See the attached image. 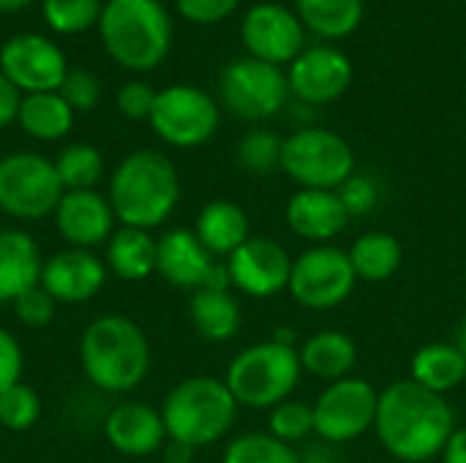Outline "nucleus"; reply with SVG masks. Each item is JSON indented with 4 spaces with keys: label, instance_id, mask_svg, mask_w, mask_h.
Instances as JSON below:
<instances>
[{
    "label": "nucleus",
    "instance_id": "nucleus-1",
    "mask_svg": "<svg viewBox=\"0 0 466 463\" xmlns=\"http://www.w3.org/2000/svg\"><path fill=\"white\" fill-rule=\"evenodd\" d=\"M374 431L396 461L426 463L442 456L456 431L453 409L445 396H437L412 379H401L380 393Z\"/></svg>",
    "mask_w": 466,
    "mask_h": 463
},
{
    "label": "nucleus",
    "instance_id": "nucleus-2",
    "mask_svg": "<svg viewBox=\"0 0 466 463\" xmlns=\"http://www.w3.org/2000/svg\"><path fill=\"white\" fill-rule=\"evenodd\" d=\"M180 199V180L175 164L158 150L128 153L112 172L109 205L123 226L153 229L161 226Z\"/></svg>",
    "mask_w": 466,
    "mask_h": 463
},
{
    "label": "nucleus",
    "instance_id": "nucleus-3",
    "mask_svg": "<svg viewBox=\"0 0 466 463\" xmlns=\"http://www.w3.org/2000/svg\"><path fill=\"white\" fill-rule=\"evenodd\" d=\"M98 33L109 57L131 71L156 68L172 46V19L161 0H106Z\"/></svg>",
    "mask_w": 466,
    "mask_h": 463
},
{
    "label": "nucleus",
    "instance_id": "nucleus-4",
    "mask_svg": "<svg viewBox=\"0 0 466 463\" xmlns=\"http://www.w3.org/2000/svg\"><path fill=\"white\" fill-rule=\"evenodd\" d=\"M87 379L106 393L134 390L150 368V347L137 322L126 317L96 319L79 347Z\"/></svg>",
    "mask_w": 466,
    "mask_h": 463
},
{
    "label": "nucleus",
    "instance_id": "nucleus-5",
    "mask_svg": "<svg viewBox=\"0 0 466 463\" xmlns=\"http://www.w3.org/2000/svg\"><path fill=\"white\" fill-rule=\"evenodd\" d=\"M238 401L227 382L213 377H194L169 390L161 418L167 437L191 448L218 442L235 423Z\"/></svg>",
    "mask_w": 466,
    "mask_h": 463
},
{
    "label": "nucleus",
    "instance_id": "nucleus-6",
    "mask_svg": "<svg viewBox=\"0 0 466 463\" xmlns=\"http://www.w3.org/2000/svg\"><path fill=\"white\" fill-rule=\"evenodd\" d=\"M300 357L295 347L262 341L243 349L227 368V388L238 404L251 409H273L292 396L300 382Z\"/></svg>",
    "mask_w": 466,
    "mask_h": 463
},
{
    "label": "nucleus",
    "instance_id": "nucleus-7",
    "mask_svg": "<svg viewBox=\"0 0 466 463\" xmlns=\"http://www.w3.org/2000/svg\"><path fill=\"white\" fill-rule=\"evenodd\" d=\"M281 169L300 188L339 191L355 175V153L336 131L309 126L284 139Z\"/></svg>",
    "mask_w": 466,
    "mask_h": 463
},
{
    "label": "nucleus",
    "instance_id": "nucleus-8",
    "mask_svg": "<svg viewBox=\"0 0 466 463\" xmlns=\"http://www.w3.org/2000/svg\"><path fill=\"white\" fill-rule=\"evenodd\" d=\"M66 188L55 161L38 153H11L0 158V210L14 218H44L55 213Z\"/></svg>",
    "mask_w": 466,
    "mask_h": 463
},
{
    "label": "nucleus",
    "instance_id": "nucleus-9",
    "mask_svg": "<svg viewBox=\"0 0 466 463\" xmlns=\"http://www.w3.org/2000/svg\"><path fill=\"white\" fill-rule=\"evenodd\" d=\"M218 93L232 115L243 120H268L287 106L289 82L281 65L257 57H238L224 65Z\"/></svg>",
    "mask_w": 466,
    "mask_h": 463
},
{
    "label": "nucleus",
    "instance_id": "nucleus-10",
    "mask_svg": "<svg viewBox=\"0 0 466 463\" xmlns=\"http://www.w3.org/2000/svg\"><path fill=\"white\" fill-rule=\"evenodd\" d=\"M358 284L350 254L333 246H314L292 262L289 292L311 311H330L341 306Z\"/></svg>",
    "mask_w": 466,
    "mask_h": 463
},
{
    "label": "nucleus",
    "instance_id": "nucleus-11",
    "mask_svg": "<svg viewBox=\"0 0 466 463\" xmlns=\"http://www.w3.org/2000/svg\"><path fill=\"white\" fill-rule=\"evenodd\" d=\"M150 126L172 147H199L218 128V106L194 85H172L156 96Z\"/></svg>",
    "mask_w": 466,
    "mask_h": 463
},
{
    "label": "nucleus",
    "instance_id": "nucleus-12",
    "mask_svg": "<svg viewBox=\"0 0 466 463\" xmlns=\"http://www.w3.org/2000/svg\"><path fill=\"white\" fill-rule=\"evenodd\" d=\"M380 393L358 377L339 379L314 404V434L328 445H347L374 428Z\"/></svg>",
    "mask_w": 466,
    "mask_h": 463
},
{
    "label": "nucleus",
    "instance_id": "nucleus-13",
    "mask_svg": "<svg viewBox=\"0 0 466 463\" xmlns=\"http://www.w3.org/2000/svg\"><path fill=\"white\" fill-rule=\"evenodd\" d=\"M0 71L16 90H25L27 96L55 93L68 74V63L55 41L38 33H19L0 49Z\"/></svg>",
    "mask_w": 466,
    "mask_h": 463
},
{
    "label": "nucleus",
    "instance_id": "nucleus-14",
    "mask_svg": "<svg viewBox=\"0 0 466 463\" xmlns=\"http://www.w3.org/2000/svg\"><path fill=\"white\" fill-rule=\"evenodd\" d=\"M240 38L248 57L284 65L292 63L306 46V27L300 16L281 3H257L240 22Z\"/></svg>",
    "mask_w": 466,
    "mask_h": 463
},
{
    "label": "nucleus",
    "instance_id": "nucleus-15",
    "mask_svg": "<svg viewBox=\"0 0 466 463\" xmlns=\"http://www.w3.org/2000/svg\"><path fill=\"white\" fill-rule=\"evenodd\" d=\"M289 93L306 106L333 104L352 85V63L350 57L328 44L306 46L287 74Z\"/></svg>",
    "mask_w": 466,
    "mask_h": 463
},
{
    "label": "nucleus",
    "instance_id": "nucleus-16",
    "mask_svg": "<svg viewBox=\"0 0 466 463\" xmlns=\"http://www.w3.org/2000/svg\"><path fill=\"white\" fill-rule=\"evenodd\" d=\"M232 287L251 297H273L289 287L292 259L287 248L270 237H248L227 262Z\"/></svg>",
    "mask_w": 466,
    "mask_h": 463
},
{
    "label": "nucleus",
    "instance_id": "nucleus-17",
    "mask_svg": "<svg viewBox=\"0 0 466 463\" xmlns=\"http://www.w3.org/2000/svg\"><path fill=\"white\" fill-rule=\"evenodd\" d=\"M55 226L71 248H96L112 237L115 213L109 199L90 191H66L55 207Z\"/></svg>",
    "mask_w": 466,
    "mask_h": 463
},
{
    "label": "nucleus",
    "instance_id": "nucleus-18",
    "mask_svg": "<svg viewBox=\"0 0 466 463\" xmlns=\"http://www.w3.org/2000/svg\"><path fill=\"white\" fill-rule=\"evenodd\" d=\"M216 267L213 254L188 229H172L156 240V273L177 289H205Z\"/></svg>",
    "mask_w": 466,
    "mask_h": 463
},
{
    "label": "nucleus",
    "instance_id": "nucleus-19",
    "mask_svg": "<svg viewBox=\"0 0 466 463\" xmlns=\"http://www.w3.org/2000/svg\"><path fill=\"white\" fill-rule=\"evenodd\" d=\"M106 281L104 262L85 248H66L44 262L41 287L55 303H85Z\"/></svg>",
    "mask_w": 466,
    "mask_h": 463
},
{
    "label": "nucleus",
    "instance_id": "nucleus-20",
    "mask_svg": "<svg viewBox=\"0 0 466 463\" xmlns=\"http://www.w3.org/2000/svg\"><path fill=\"white\" fill-rule=\"evenodd\" d=\"M287 224L289 229L311 243H328L341 235L350 224V213L341 205L336 191L300 188L287 202Z\"/></svg>",
    "mask_w": 466,
    "mask_h": 463
},
{
    "label": "nucleus",
    "instance_id": "nucleus-21",
    "mask_svg": "<svg viewBox=\"0 0 466 463\" xmlns=\"http://www.w3.org/2000/svg\"><path fill=\"white\" fill-rule=\"evenodd\" d=\"M109 445L123 456H150L156 453L167 439V426L161 412L145 407V404H120L106 415L104 423Z\"/></svg>",
    "mask_w": 466,
    "mask_h": 463
},
{
    "label": "nucleus",
    "instance_id": "nucleus-22",
    "mask_svg": "<svg viewBox=\"0 0 466 463\" xmlns=\"http://www.w3.org/2000/svg\"><path fill=\"white\" fill-rule=\"evenodd\" d=\"M41 254L27 232L0 229V303H14L41 284Z\"/></svg>",
    "mask_w": 466,
    "mask_h": 463
},
{
    "label": "nucleus",
    "instance_id": "nucleus-23",
    "mask_svg": "<svg viewBox=\"0 0 466 463\" xmlns=\"http://www.w3.org/2000/svg\"><path fill=\"white\" fill-rule=\"evenodd\" d=\"M194 235L213 257H232L251 237L248 216L229 199H213L199 210Z\"/></svg>",
    "mask_w": 466,
    "mask_h": 463
},
{
    "label": "nucleus",
    "instance_id": "nucleus-24",
    "mask_svg": "<svg viewBox=\"0 0 466 463\" xmlns=\"http://www.w3.org/2000/svg\"><path fill=\"white\" fill-rule=\"evenodd\" d=\"M298 357L303 371L333 385L352 377V368L358 366V344L341 330H322L303 344Z\"/></svg>",
    "mask_w": 466,
    "mask_h": 463
},
{
    "label": "nucleus",
    "instance_id": "nucleus-25",
    "mask_svg": "<svg viewBox=\"0 0 466 463\" xmlns=\"http://www.w3.org/2000/svg\"><path fill=\"white\" fill-rule=\"evenodd\" d=\"M412 382L445 396L466 379V360L453 344H426L412 357Z\"/></svg>",
    "mask_w": 466,
    "mask_h": 463
},
{
    "label": "nucleus",
    "instance_id": "nucleus-26",
    "mask_svg": "<svg viewBox=\"0 0 466 463\" xmlns=\"http://www.w3.org/2000/svg\"><path fill=\"white\" fill-rule=\"evenodd\" d=\"M106 265L123 281H145L156 270V240L145 229L123 226L109 237Z\"/></svg>",
    "mask_w": 466,
    "mask_h": 463
},
{
    "label": "nucleus",
    "instance_id": "nucleus-27",
    "mask_svg": "<svg viewBox=\"0 0 466 463\" xmlns=\"http://www.w3.org/2000/svg\"><path fill=\"white\" fill-rule=\"evenodd\" d=\"M16 120L25 128V134H30L33 139L55 142L71 131L74 109L66 104V98L57 90L55 93H30L22 98Z\"/></svg>",
    "mask_w": 466,
    "mask_h": 463
},
{
    "label": "nucleus",
    "instance_id": "nucleus-28",
    "mask_svg": "<svg viewBox=\"0 0 466 463\" xmlns=\"http://www.w3.org/2000/svg\"><path fill=\"white\" fill-rule=\"evenodd\" d=\"M191 322L208 341H229L240 330V306L229 289H197L191 297Z\"/></svg>",
    "mask_w": 466,
    "mask_h": 463
},
{
    "label": "nucleus",
    "instance_id": "nucleus-29",
    "mask_svg": "<svg viewBox=\"0 0 466 463\" xmlns=\"http://www.w3.org/2000/svg\"><path fill=\"white\" fill-rule=\"evenodd\" d=\"M355 276L363 281H388L401 267V243L390 232H366L347 251Z\"/></svg>",
    "mask_w": 466,
    "mask_h": 463
},
{
    "label": "nucleus",
    "instance_id": "nucleus-30",
    "mask_svg": "<svg viewBox=\"0 0 466 463\" xmlns=\"http://www.w3.org/2000/svg\"><path fill=\"white\" fill-rule=\"evenodd\" d=\"M303 27L322 38H344L363 19V0H295Z\"/></svg>",
    "mask_w": 466,
    "mask_h": 463
},
{
    "label": "nucleus",
    "instance_id": "nucleus-31",
    "mask_svg": "<svg viewBox=\"0 0 466 463\" xmlns=\"http://www.w3.org/2000/svg\"><path fill=\"white\" fill-rule=\"evenodd\" d=\"M57 177L66 191H90L104 172V158L93 145H68L55 161Z\"/></svg>",
    "mask_w": 466,
    "mask_h": 463
},
{
    "label": "nucleus",
    "instance_id": "nucleus-32",
    "mask_svg": "<svg viewBox=\"0 0 466 463\" xmlns=\"http://www.w3.org/2000/svg\"><path fill=\"white\" fill-rule=\"evenodd\" d=\"M221 463H300V456L270 434H243L227 448Z\"/></svg>",
    "mask_w": 466,
    "mask_h": 463
},
{
    "label": "nucleus",
    "instance_id": "nucleus-33",
    "mask_svg": "<svg viewBox=\"0 0 466 463\" xmlns=\"http://www.w3.org/2000/svg\"><path fill=\"white\" fill-rule=\"evenodd\" d=\"M44 19L55 33H82L93 27L101 16V3L98 0H44Z\"/></svg>",
    "mask_w": 466,
    "mask_h": 463
},
{
    "label": "nucleus",
    "instance_id": "nucleus-34",
    "mask_svg": "<svg viewBox=\"0 0 466 463\" xmlns=\"http://www.w3.org/2000/svg\"><path fill=\"white\" fill-rule=\"evenodd\" d=\"M281 145L284 139H279L273 131L265 128L251 131L238 145V164L254 175H268L273 169H281Z\"/></svg>",
    "mask_w": 466,
    "mask_h": 463
},
{
    "label": "nucleus",
    "instance_id": "nucleus-35",
    "mask_svg": "<svg viewBox=\"0 0 466 463\" xmlns=\"http://www.w3.org/2000/svg\"><path fill=\"white\" fill-rule=\"evenodd\" d=\"M41 415V401L38 393L30 385H11L8 390L0 393V426L8 431H27L35 426Z\"/></svg>",
    "mask_w": 466,
    "mask_h": 463
},
{
    "label": "nucleus",
    "instance_id": "nucleus-36",
    "mask_svg": "<svg viewBox=\"0 0 466 463\" xmlns=\"http://www.w3.org/2000/svg\"><path fill=\"white\" fill-rule=\"evenodd\" d=\"M314 434V407L303 401H281L270 412V437L281 439L284 445L303 442Z\"/></svg>",
    "mask_w": 466,
    "mask_h": 463
},
{
    "label": "nucleus",
    "instance_id": "nucleus-37",
    "mask_svg": "<svg viewBox=\"0 0 466 463\" xmlns=\"http://www.w3.org/2000/svg\"><path fill=\"white\" fill-rule=\"evenodd\" d=\"M63 98H66V104L76 112V109H93L96 104H98V98H101V85H98V79H96V74L93 71H85V68H68V74H66V79H63V85H60V90H57Z\"/></svg>",
    "mask_w": 466,
    "mask_h": 463
},
{
    "label": "nucleus",
    "instance_id": "nucleus-38",
    "mask_svg": "<svg viewBox=\"0 0 466 463\" xmlns=\"http://www.w3.org/2000/svg\"><path fill=\"white\" fill-rule=\"evenodd\" d=\"M14 314L25 327H46L55 317V300L49 297V292L38 284L33 289H27L22 297L14 300Z\"/></svg>",
    "mask_w": 466,
    "mask_h": 463
},
{
    "label": "nucleus",
    "instance_id": "nucleus-39",
    "mask_svg": "<svg viewBox=\"0 0 466 463\" xmlns=\"http://www.w3.org/2000/svg\"><path fill=\"white\" fill-rule=\"evenodd\" d=\"M336 194H339L341 205L347 207L350 218L371 213V210L377 207V202H380V188H377V183H374L371 177H366V175H352Z\"/></svg>",
    "mask_w": 466,
    "mask_h": 463
},
{
    "label": "nucleus",
    "instance_id": "nucleus-40",
    "mask_svg": "<svg viewBox=\"0 0 466 463\" xmlns=\"http://www.w3.org/2000/svg\"><path fill=\"white\" fill-rule=\"evenodd\" d=\"M156 90L145 82H126L117 90V109L128 120H150L153 104H156Z\"/></svg>",
    "mask_w": 466,
    "mask_h": 463
},
{
    "label": "nucleus",
    "instance_id": "nucleus-41",
    "mask_svg": "<svg viewBox=\"0 0 466 463\" xmlns=\"http://www.w3.org/2000/svg\"><path fill=\"white\" fill-rule=\"evenodd\" d=\"M177 11L197 25H216L235 14L240 0H175Z\"/></svg>",
    "mask_w": 466,
    "mask_h": 463
},
{
    "label": "nucleus",
    "instance_id": "nucleus-42",
    "mask_svg": "<svg viewBox=\"0 0 466 463\" xmlns=\"http://www.w3.org/2000/svg\"><path fill=\"white\" fill-rule=\"evenodd\" d=\"M19 374H22L19 341L5 327H0V393L19 382Z\"/></svg>",
    "mask_w": 466,
    "mask_h": 463
},
{
    "label": "nucleus",
    "instance_id": "nucleus-43",
    "mask_svg": "<svg viewBox=\"0 0 466 463\" xmlns=\"http://www.w3.org/2000/svg\"><path fill=\"white\" fill-rule=\"evenodd\" d=\"M19 104H22L19 90H16V87L5 79V74L0 71V128H5L8 123L16 120Z\"/></svg>",
    "mask_w": 466,
    "mask_h": 463
},
{
    "label": "nucleus",
    "instance_id": "nucleus-44",
    "mask_svg": "<svg viewBox=\"0 0 466 463\" xmlns=\"http://www.w3.org/2000/svg\"><path fill=\"white\" fill-rule=\"evenodd\" d=\"M442 461L445 463H466V428H459L451 434L445 450H442Z\"/></svg>",
    "mask_w": 466,
    "mask_h": 463
},
{
    "label": "nucleus",
    "instance_id": "nucleus-45",
    "mask_svg": "<svg viewBox=\"0 0 466 463\" xmlns=\"http://www.w3.org/2000/svg\"><path fill=\"white\" fill-rule=\"evenodd\" d=\"M194 450H197V448H191V445H183V442L169 439V445H167V450H164V461L191 463V458H194Z\"/></svg>",
    "mask_w": 466,
    "mask_h": 463
},
{
    "label": "nucleus",
    "instance_id": "nucleus-46",
    "mask_svg": "<svg viewBox=\"0 0 466 463\" xmlns=\"http://www.w3.org/2000/svg\"><path fill=\"white\" fill-rule=\"evenodd\" d=\"M33 0H0V14H11V11H19L25 5H30Z\"/></svg>",
    "mask_w": 466,
    "mask_h": 463
},
{
    "label": "nucleus",
    "instance_id": "nucleus-47",
    "mask_svg": "<svg viewBox=\"0 0 466 463\" xmlns=\"http://www.w3.org/2000/svg\"><path fill=\"white\" fill-rule=\"evenodd\" d=\"M453 347L461 352V357L466 360V319L459 325V330H456V341H453Z\"/></svg>",
    "mask_w": 466,
    "mask_h": 463
}]
</instances>
